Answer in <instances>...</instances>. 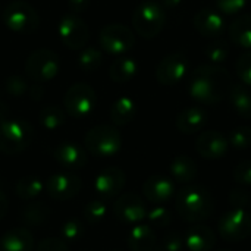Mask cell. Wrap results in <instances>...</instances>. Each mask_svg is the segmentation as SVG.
<instances>
[{
    "instance_id": "cell-27",
    "label": "cell",
    "mask_w": 251,
    "mask_h": 251,
    "mask_svg": "<svg viewBox=\"0 0 251 251\" xmlns=\"http://www.w3.org/2000/svg\"><path fill=\"white\" fill-rule=\"evenodd\" d=\"M229 38L240 47L251 49V13L238 16L229 25Z\"/></svg>"
},
{
    "instance_id": "cell-12",
    "label": "cell",
    "mask_w": 251,
    "mask_h": 251,
    "mask_svg": "<svg viewBox=\"0 0 251 251\" xmlns=\"http://www.w3.org/2000/svg\"><path fill=\"white\" fill-rule=\"evenodd\" d=\"M81 187H82L81 179L75 174H72L71 171L63 169L60 172L53 174L47 179L44 188L51 199L59 200V201H65V200L75 197L79 193Z\"/></svg>"
},
{
    "instance_id": "cell-43",
    "label": "cell",
    "mask_w": 251,
    "mask_h": 251,
    "mask_svg": "<svg viewBox=\"0 0 251 251\" xmlns=\"http://www.w3.org/2000/svg\"><path fill=\"white\" fill-rule=\"evenodd\" d=\"M247 0H216L218 9L226 15H235L246 7Z\"/></svg>"
},
{
    "instance_id": "cell-18",
    "label": "cell",
    "mask_w": 251,
    "mask_h": 251,
    "mask_svg": "<svg viewBox=\"0 0 251 251\" xmlns=\"http://www.w3.org/2000/svg\"><path fill=\"white\" fill-rule=\"evenodd\" d=\"M207 119H209V115L203 107L191 106V107H185L184 110L178 113L175 125L179 132L185 135H193V134L200 132L206 126Z\"/></svg>"
},
{
    "instance_id": "cell-22",
    "label": "cell",
    "mask_w": 251,
    "mask_h": 251,
    "mask_svg": "<svg viewBox=\"0 0 251 251\" xmlns=\"http://www.w3.org/2000/svg\"><path fill=\"white\" fill-rule=\"evenodd\" d=\"M34 237L26 228H15L0 238V251H32Z\"/></svg>"
},
{
    "instance_id": "cell-4",
    "label": "cell",
    "mask_w": 251,
    "mask_h": 251,
    "mask_svg": "<svg viewBox=\"0 0 251 251\" xmlns=\"http://www.w3.org/2000/svg\"><path fill=\"white\" fill-rule=\"evenodd\" d=\"M166 24L165 9L156 1H144L132 13V25L135 32L143 38L157 37Z\"/></svg>"
},
{
    "instance_id": "cell-8",
    "label": "cell",
    "mask_w": 251,
    "mask_h": 251,
    "mask_svg": "<svg viewBox=\"0 0 251 251\" xmlns=\"http://www.w3.org/2000/svg\"><path fill=\"white\" fill-rule=\"evenodd\" d=\"M60 69L59 56L49 49H38L32 51L25 62V74L35 82L51 81Z\"/></svg>"
},
{
    "instance_id": "cell-5",
    "label": "cell",
    "mask_w": 251,
    "mask_h": 251,
    "mask_svg": "<svg viewBox=\"0 0 251 251\" xmlns=\"http://www.w3.org/2000/svg\"><path fill=\"white\" fill-rule=\"evenodd\" d=\"M85 149L96 157H112L119 153L122 138L119 131L110 125H97L91 128L84 140Z\"/></svg>"
},
{
    "instance_id": "cell-28",
    "label": "cell",
    "mask_w": 251,
    "mask_h": 251,
    "mask_svg": "<svg viewBox=\"0 0 251 251\" xmlns=\"http://www.w3.org/2000/svg\"><path fill=\"white\" fill-rule=\"evenodd\" d=\"M137 115V104L131 97L118 99L110 107V119L115 125H126L132 122Z\"/></svg>"
},
{
    "instance_id": "cell-20",
    "label": "cell",
    "mask_w": 251,
    "mask_h": 251,
    "mask_svg": "<svg viewBox=\"0 0 251 251\" xmlns=\"http://www.w3.org/2000/svg\"><path fill=\"white\" fill-rule=\"evenodd\" d=\"M194 28L209 38H218L225 31V22L222 16L213 9H201L194 15Z\"/></svg>"
},
{
    "instance_id": "cell-48",
    "label": "cell",
    "mask_w": 251,
    "mask_h": 251,
    "mask_svg": "<svg viewBox=\"0 0 251 251\" xmlns=\"http://www.w3.org/2000/svg\"><path fill=\"white\" fill-rule=\"evenodd\" d=\"M7 112H9V110H7V106H6V104H4V103L0 100V122L6 119V116H7Z\"/></svg>"
},
{
    "instance_id": "cell-21",
    "label": "cell",
    "mask_w": 251,
    "mask_h": 251,
    "mask_svg": "<svg viewBox=\"0 0 251 251\" xmlns=\"http://www.w3.org/2000/svg\"><path fill=\"white\" fill-rule=\"evenodd\" d=\"M184 244L190 251H212L216 244V234L206 225H194L187 229Z\"/></svg>"
},
{
    "instance_id": "cell-36",
    "label": "cell",
    "mask_w": 251,
    "mask_h": 251,
    "mask_svg": "<svg viewBox=\"0 0 251 251\" xmlns=\"http://www.w3.org/2000/svg\"><path fill=\"white\" fill-rule=\"evenodd\" d=\"M84 235V226L79 219H68L60 228V240L75 243Z\"/></svg>"
},
{
    "instance_id": "cell-49",
    "label": "cell",
    "mask_w": 251,
    "mask_h": 251,
    "mask_svg": "<svg viewBox=\"0 0 251 251\" xmlns=\"http://www.w3.org/2000/svg\"><path fill=\"white\" fill-rule=\"evenodd\" d=\"M153 251H163V250H162V249H160V247L157 246V247H156V249H154V250H153Z\"/></svg>"
},
{
    "instance_id": "cell-47",
    "label": "cell",
    "mask_w": 251,
    "mask_h": 251,
    "mask_svg": "<svg viewBox=\"0 0 251 251\" xmlns=\"http://www.w3.org/2000/svg\"><path fill=\"white\" fill-rule=\"evenodd\" d=\"M6 213H7V199L0 191V221L6 216Z\"/></svg>"
},
{
    "instance_id": "cell-51",
    "label": "cell",
    "mask_w": 251,
    "mask_h": 251,
    "mask_svg": "<svg viewBox=\"0 0 251 251\" xmlns=\"http://www.w3.org/2000/svg\"><path fill=\"white\" fill-rule=\"evenodd\" d=\"M215 251H232V250H226V249H222V250H215Z\"/></svg>"
},
{
    "instance_id": "cell-6",
    "label": "cell",
    "mask_w": 251,
    "mask_h": 251,
    "mask_svg": "<svg viewBox=\"0 0 251 251\" xmlns=\"http://www.w3.org/2000/svg\"><path fill=\"white\" fill-rule=\"evenodd\" d=\"M3 22L10 31L16 34L28 35L38 28L40 16L29 3L22 0H15L9 3L7 7L3 10Z\"/></svg>"
},
{
    "instance_id": "cell-3",
    "label": "cell",
    "mask_w": 251,
    "mask_h": 251,
    "mask_svg": "<svg viewBox=\"0 0 251 251\" xmlns=\"http://www.w3.org/2000/svg\"><path fill=\"white\" fill-rule=\"evenodd\" d=\"M34 140L32 126L22 119H4L0 122V151L12 156L19 154Z\"/></svg>"
},
{
    "instance_id": "cell-42",
    "label": "cell",
    "mask_w": 251,
    "mask_h": 251,
    "mask_svg": "<svg viewBox=\"0 0 251 251\" xmlns=\"http://www.w3.org/2000/svg\"><path fill=\"white\" fill-rule=\"evenodd\" d=\"M4 87H6V91H7L9 94L16 96V97L25 94L26 90H28V85H26V82L24 81V78H21V76H18V75L9 76V78L6 79V82H4Z\"/></svg>"
},
{
    "instance_id": "cell-44",
    "label": "cell",
    "mask_w": 251,
    "mask_h": 251,
    "mask_svg": "<svg viewBox=\"0 0 251 251\" xmlns=\"http://www.w3.org/2000/svg\"><path fill=\"white\" fill-rule=\"evenodd\" d=\"M35 251H69L65 241L59 238H44L37 244Z\"/></svg>"
},
{
    "instance_id": "cell-11",
    "label": "cell",
    "mask_w": 251,
    "mask_h": 251,
    "mask_svg": "<svg viewBox=\"0 0 251 251\" xmlns=\"http://www.w3.org/2000/svg\"><path fill=\"white\" fill-rule=\"evenodd\" d=\"M62 43L72 50H82L90 38V29L87 24L75 15L63 16L57 26Z\"/></svg>"
},
{
    "instance_id": "cell-33",
    "label": "cell",
    "mask_w": 251,
    "mask_h": 251,
    "mask_svg": "<svg viewBox=\"0 0 251 251\" xmlns=\"http://www.w3.org/2000/svg\"><path fill=\"white\" fill-rule=\"evenodd\" d=\"M103 63V54L99 49L96 47H84L79 53L78 57V65L87 71V72H93L97 71Z\"/></svg>"
},
{
    "instance_id": "cell-15",
    "label": "cell",
    "mask_w": 251,
    "mask_h": 251,
    "mask_svg": "<svg viewBox=\"0 0 251 251\" xmlns=\"http://www.w3.org/2000/svg\"><path fill=\"white\" fill-rule=\"evenodd\" d=\"M188 62L182 53L168 54L160 60L156 68V79L162 85H175L187 74Z\"/></svg>"
},
{
    "instance_id": "cell-40",
    "label": "cell",
    "mask_w": 251,
    "mask_h": 251,
    "mask_svg": "<svg viewBox=\"0 0 251 251\" xmlns=\"http://www.w3.org/2000/svg\"><path fill=\"white\" fill-rule=\"evenodd\" d=\"M228 199H229V204L232 209H246L250 204L251 196L244 188H234L229 193Z\"/></svg>"
},
{
    "instance_id": "cell-16",
    "label": "cell",
    "mask_w": 251,
    "mask_h": 251,
    "mask_svg": "<svg viewBox=\"0 0 251 251\" xmlns=\"http://www.w3.org/2000/svg\"><path fill=\"white\" fill-rule=\"evenodd\" d=\"M141 190H143L144 197L150 203H153L156 206H163L175 194L174 182L171 181V178L163 176V175H151V176H149L144 181Z\"/></svg>"
},
{
    "instance_id": "cell-25",
    "label": "cell",
    "mask_w": 251,
    "mask_h": 251,
    "mask_svg": "<svg viewBox=\"0 0 251 251\" xmlns=\"http://www.w3.org/2000/svg\"><path fill=\"white\" fill-rule=\"evenodd\" d=\"M138 71V63L128 56H118L110 68H109V76L113 82L118 84H124V82H129Z\"/></svg>"
},
{
    "instance_id": "cell-50",
    "label": "cell",
    "mask_w": 251,
    "mask_h": 251,
    "mask_svg": "<svg viewBox=\"0 0 251 251\" xmlns=\"http://www.w3.org/2000/svg\"><path fill=\"white\" fill-rule=\"evenodd\" d=\"M249 212H250V215H251V200H250V204H249Z\"/></svg>"
},
{
    "instance_id": "cell-37",
    "label": "cell",
    "mask_w": 251,
    "mask_h": 251,
    "mask_svg": "<svg viewBox=\"0 0 251 251\" xmlns=\"http://www.w3.org/2000/svg\"><path fill=\"white\" fill-rule=\"evenodd\" d=\"M106 212H107L106 204L100 200H94L87 203V206L84 207V219L88 224H97L104 219Z\"/></svg>"
},
{
    "instance_id": "cell-7",
    "label": "cell",
    "mask_w": 251,
    "mask_h": 251,
    "mask_svg": "<svg viewBox=\"0 0 251 251\" xmlns=\"http://www.w3.org/2000/svg\"><path fill=\"white\" fill-rule=\"evenodd\" d=\"M218 232L224 241L240 243L251 234V215L246 209H229L218 222Z\"/></svg>"
},
{
    "instance_id": "cell-23",
    "label": "cell",
    "mask_w": 251,
    "mask_h": 251,
    "mask_svg": "<svg viewBox=\"0 0 251 251\" xmlns=\"http://www.w3.org/2000/svg\"><path fill=\"white\" fill-rule=\"evenodd\" d=\"M169 172L174 181L188 185L197 178V163L187 154L175 156L169 165Z\"/></svg>"
},
{
    "instance_id": "cell-45",
    "label": "cell",
    "mask_w": 251,
    "mask_h": 251,
    "mask_svg": "<svg viewBox=\"0 0 251 251\" xmlns=\"http://www.w3.org/2000/svg\"><path fill=\"white\" fill-rule=\"evenodd\" d=\"M68 6L74 13H81L90 7V0H68Z\"/></svg>"
},
{
    "instance_id": "cell-29",
    "label": "cell",
    "mask_w": 251,
    "mask_h": 251,
    "mask_svg": "<svg viewBox=\"0 0 251 251\" xmlns=\"http://www.w3.org/2000/svg\"><path fill=\"white\" fill-rule=\"evenodd\" d=\"M46 184L34 175H26L24 178H21L16 185H15V193L18 197L25 199V200H32L37 196L41 194V191L44 190Z\"/></svg>"
},
{
    "instance_id": "cell-34",
    "label": "cell",
    "mask_w": 251,
    "mask_h": 251,
    "mask_svg": "<svg viewBox=\"0 0 251 251\" xmlns=\"http://www.w3.org/2000/svg\"><path fill=\"white\" fill-rule=\"evenodd\" d=\"M229 147L235 150H247L251 147V128L250 126H237L228 135Z\"/></svg>"
},
{
    "instance_id": "cell-2",
    "label": "cell",
    "mask_w": 251,
    "mask_h": 251,
    "mask_svg": "<svg viewBox=\"0 0 251 251\" xmlns=\"http://www.w3.org/2000/svg\"><path fill=\"white\" fill-rule=\"evenodd\" d=\"M175 209L185 222L201 224L212 216L215 210V199L204 185L188 184L176 193Z\"/></svg>"
},
{
    "instance_id": "cell-17",
    "label": "cell",
    "mask_w": 251,
    "mask_h": 251,
    "mask_svg": "<svg viewBox=\"0 0 251 251\" xmlns=\"http://www.w3.org/2000/svg\"><path fill=\"white\" fill-rule=\"evenodd\" d=\"M124 187L125 174L115 166L103 169L94 181V190L101 199H113L119 196Z\"/></svg>"
},
{
    "instance_id": "cell-52",
    "label": "cell",
    "mask_w": 251,
    "mask_h": 251,
    "mask_svg": "<svg viewBox=\"0 0 251 251\" xmlns=\"http://www.w3.org/2000/svg\"><path fill=\"white\" fill-rule=\"evenodd\" d=\"M84 251H88V250H84Z\"/></svg>"
},
{
    "instance_id": "cell-32",
    "label": "cell",
    "mask_w": 251,
    "mask_h": 251,
    "mask_svg": "<svg viewBox=\"0 0 251 251\" xmlns=\"http://www.w3.org/2000/svg\"><path fill=\"white\" fill-rule=\"evenodd\" d=\"M204 53L213 65H218V63H222L228 59V56L231 53V47H229V43L226 40L216 38L210 44H207Z\"/></svg>"
},
{
    "instance_id": "cell-9",
    "label": "cell",
    "mask_w": 251,
    "mask_h": 251,
    "mask_svg": "<svg viewBox=\"0 0 251 251\" xmlns=\"http://www.w3.org/2000/svg\"><path fill=\"white\" fill-rule=\"evenodd\" d=\"M99 43L109 54L121 56L132 49L135 37L128 26L121 24H110L100 31Z\"/></svg>"
},
{
    "instance_id": "cell-31",
    "label": "cell",
    "mask_w": 251,
    "mask_h": 251,
    "mask_svg": "<svg viewBox=\"0 0 251 251\" xmlns=\"http://www.w3.org/2000/svg\"><path fill=\"white\" fill-rule=\"evenodd\" d=\"M38 121L41 124L43 128L46 129H57L59 126L63 125L65 122V112L57 107V106H53V104H49L46 107H43L38 113Z\"/></svg>"
},
{
    "instance_id": "cell-39",
    "label": "cell",
    "mask_w": 251,
    "mask_h": 251,
    "mask_svg": "<svg viewBox=\"0 0 251 251\" xmlns=\"http://www.w3.org/2000/svg\"><path fill=\"white\" fill-rule=\"evenodd\" d=\"M234 179L241 187L251 185V159L241 160L234 169Z\"/></svg>"
},
{
    "instance_id": "cell-13",
    "label": "cell",
    "mask_w": 251,
    "mask_h": 251,
    "mask_svg": "<svg viewBox=\"0 0 251 251\" xmlns=\"http://www.w3.org/2000/svg\"><path fill=\"white\" fill-rule=\"evenodd\" d=\"M197 153L207 160H219L224 159L229 151L228 137L219 131H204L196 140Z\"/></svg>"
},
{
    "instance_id": "cell-10",
    "label": "cell",
    "mask_w": 251,
    "mask_h": 251,
    "mask_svg": "<svg viewBox=\"0 0 251 251\" xmlns=\"http://www.w3.org/2000/svg\"><path fill=\"white\" fill-rule=\"evenodd\" d=\"M63 104L72 118H85L96 107V93L87 84H74L68 88Z\"/></svg>"
},
{
    "instance_id": "cell-24",
    "label": "cell",
    "mask_w": 251,
    "mask_h": 251,
    "mask_svg": "<svg viewBox=\"0 0 251 251\" xmlns=\"http://www.w3.org/2000/svg\"><path fill=\"white\" fill-rule=\"evenodd\" d=\"M128 247L132 251H153L157 247V237L150 225H135L128 235Z\"/></svg>"
},
{
    "instance_id": "cell-1",
    "label": "cell",
    "mask_w": 251,
    "mask_h": 251,
    "mask_svg": "<svg viewBox=\"0 0 251 251\" xmlns=\"http://www.w3.org/2000/svg\"><path fill=\"white\" fill-rule=\"evenodd\" d=\"M232 84L226 69L218 65H203L193 72L188 91L197 103L212 106L222 101L229 94Z\"/></svg>"
},
{
    "instance_id": "cell-19",
    "label": "cell",
    "mask_w": 251,
    "mask_h": 251,
    "mask_svg": "<svg viewBox=\"0 0 251 251\" xmlns=\"http://www.w3.org/2000/svg\"><path fill=\"white\" fill-rule=\"evenodd\" d=\"M54 159L65 171H76L87 163V153L76 143H62L54 150Z\"/></svg>"
},
{
    "instance_id": "cell-46",
    "label": "cell",
    "mask_w": 251,
    "mask_h": 251,
    "mask_svg": "<svg viewBox=\"0 0 251 251\" xmlns=\"http://www.w3.org/2000/svg\"><path fill=\"white\" fill-rule=\"evenodd\" d=\"M160 6L163 9H168V10H174V9H178L181 4H182V0H159Z\"/></svg>"
},
{
    "instance_id": "cell-35",
    "label": "cell",
    "mask_w": 251,
    "mask_h": 251,
    "mask_svg": "<svg viewBox=\"0 0 251 251\" xmlns=\"http://www.w3.org/2000/svg\"><path fill=\"white\" fill-rule=\"evenodd\" d=\"M149 224L154 228H168L172 224V213L165 206H154L153 209L147 210Z\"/></svg>"
},
{
    "instance_id": "cell-26",
    "label": "cell",
    "mask_w": 251,
    "mask_h": 251,
    "mask_svg": "<svg viewBox=\"0 0 251 251\" xmlns=\"http://www.w3.org/2000/svg\"><path fill=\"white\" fill-rule=\"evenodd\" d=\"M228 97L237 115L244 119H251V93L246 85L232 84Z\"/></svg>"
},
{
    "instance_id": "cell-41",
    "label": "cell",
    "mask_w": 251,
    "mask_h": 251,
    "mask_svg": "<svg viewBox=\"0 0 251 251\" xmlns=\"http://www.w3.org/2000/svg\"><path fill=\"white\" fill-rule=\"evenodd\" d=\"M159 247L163 251H182V249L185 247L184 237L179 232H169L163 238V241Z\"/></svg>"
},
{
    "instance_id": "cell-14",
    "label": "cell",
    "mask_w": 251,
    "mask_h": 251,
    "mask_svg": "<svg viewBox=\"0 0 251 251\" xmlns=\"http://www.w3.org/2000/svg\"><path fill=\"white\" fill-rule=\"evenodd\" d=\"M115 216L124 224H138L147 216V207L143 199L134 193H125L113 204Z\"/></svg>"
},
{
    "instance_id": "cell-38",
    "label": "cell",
    "mask_w": 251,
    "mask_h": 251,
    "mask_svg": "<svg viewBox=\"0 0 251 251\" xmlns=\"http://www.w3.org/2000/svg\"><path fill=\"white\" fill-rule=\"evenodd\" d=\"M235 72L243 85L251 87V50L238 57L235 63Z\"/></svg>"
},
{
    "instance_id": "cell-30",
    "label": "cell",
    "mask_w": 251,
    "mask_h": 251,
    "mask_svg": "<svg viewBox=\"0 0 251 251\" xmlns=\"http://www.w3.org/2000/svg\"><path fill=\"white\" fill-rule=\"evenodd\" d=\"M50 210L43 203H32L24 207L21 216L26 226H40L49 219Z\"/></svg>"
}]
</instances>
